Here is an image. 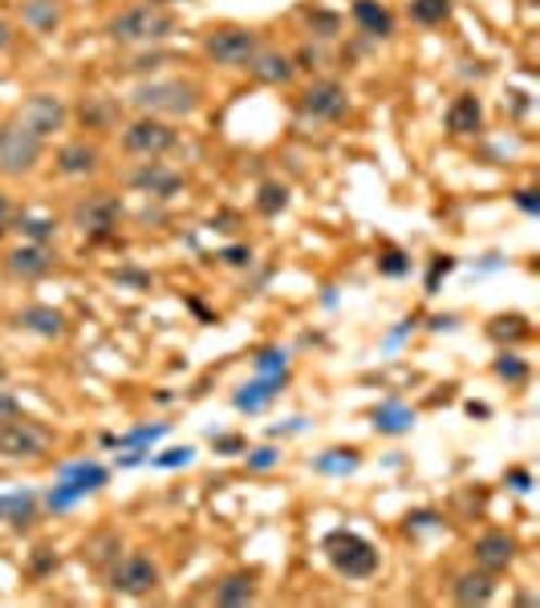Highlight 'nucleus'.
I'll use <instances>...</instances> for the list:
<instances>
[{"label": "nucleus", "instance_id": "1", "mask_svg": "<svg viewBox=\"0 0 540 608\" xmlns=\"http://www.w3.org/2000/svg\"><path fill=\"white\" fill-rule=\"evenodd\" d=\"M171 29H175V16H171L163 4H135V9H123V13L106 25V33L118 41V46H147V41H163Z\"/></svg>", "mask_w": 540, "mask_h": 608}, {"label": "nucleus", "instance_id": "2", "mask_svg": "<svg viewBox=\"0 0 540 608\" xmlns=\"http://www.w3.org/2000/svg\"><path fill=\"white\" fill-rule=\"evenodd\" d=\"M322 552L325 560L334 563V572H341L346 580H366L378 572V552H374L371 540H362L357 532H346V528L329 532Z\"/></svg>", "mask_w": 540, "mask_h": 608}, {"label": "nucleus", "instance_id": "3", "mask_svg": "<svg viewBox=\"0 0 540 608\" xmlns=\"http://www.w3.org/2000/svg\"><path fill=\"white\" fill-rule=\"evenodd\" d=\"M130 102L147 114H171V118H191L200 110V90L191 81L167 77V81H147L130 93Z\"/></svg>", "mask_w": 540, "mask_h": 608}, {"label": "nucleus", "instance_id": "4", "mask_svg": "<svg viewBox=\"0 0 540 608\" xmlns=\"http://www.w3.org/2000/svg\"><path fill=\"white\" fill-rule=\"evenodd\" d=\"M106 479H110V471L102 463H74V467H65V471L58 474V486H49V495H46L49 511H70L77 499L102 491Z\"/></svg>", "mask_w": 540, "mask_h": 608}, {"label": "nucleus", "instance_id": "5", "mask_svg": "<svg viewBox=\"0 0 540 608\" xmlns=\"http://www.w3.org/2000/svg\"><path fill=\"white\" fill-rule=\"evenodd\" d=\"M41 154H46V138L25 130L21 122L0 126V170L4 175H29V170H37Z\"/></svg>", "mask_w": 540, "mask_h": 608}, {"label": "nucleus", "instance_id": "6", "mask_svg": "<svg viewBox=\"0 0 540 608\" xmlns=\"http://www.w3.org/2000/svg\"><path fill=\"white\" fill-rule=\"evenodd\" d=\"M179 147V130L163 118H139L130 122L123 130V151L126 154H139V159H159V154H167Z\"/></svg>", "mask_w": 540, "mask_h": 608}, {"label": "nucleus", "instance_id": "7", "mask_svg": "<svg viewBox=\"0 0 540 608\" xmlns=\"http://www.w3.org/2000/svg\"><path fill=\"white\" fill-rule=\"evenodd\" d=\"M203 49H208V58L216 61V65H248V61L261 53V37L252 29H240V25H224V29L208 33V41H203Z\"/></svg>", "mask_w": 540, "mask_h": 608}, {"label": "nucleus", "instance_id": "8", "mask_svg": "<svg viewBox=\"0 0 540 608\" xmlns=\"http://www.w3.org/2000/svg\"><path fill=\"white\" fill-rule=\"evenodd\" d=\"M159 563L151 556H142V552H130L123 560H114L110 568V588L123 596H151L159 588Z\"/></svg>", "mask_w": 540, "mask_h": 608}, {"label": "nucleus", "instance_id": "9", "mask_svg": "<svg viewBox=\"0 0 540 608\" xmlns=\"http://www.w3.org/2000/svg\"><path fill=\"white\" fill-rule=\"evenodd\" d=\"M25 130H33L37 138H53L58 130H65L70 122V106H65L58 93H33L25 106L16 110V118Z\"/></svg>", "mask_w": 540, "mask_h": 608}, {"label": "nucleus", "instance_id": "10", "mask_svg": "<svg viewBox=\"0 0 540 608\" xmlns=\"http://www.w3.org/2000/svg\"><path fill=\"white\" fill-rule=\"evenodd\" d=\"M118 219H123V207H118V195L110 191H93L74 207V224L81 228V236H93V240H106L118 228Z\"/></svg>", "mask_w": 540, "mask_h": 608}, {"label": "nucleus", "instance_id": "11", "mask_svg": "<svg viewBox=\"0 0 540 608\" xmlns=\"http://www.w3.org/2000/svg\"><path fill=\"white\" fill-rule=\"evenodd\" d=\"M46 446H49V434L41 426L25 422V418H13V422L0 426V455L37 458V455H46Z\"/></svg>", "mask_w": 540, "mask_h": 608}, {"label": "nucleus", "instance_id": "12", "mask_svg": "<svg viewBox=\"0 0 540 608\" xmlns=\"http://www.w3.org/2000/svg\"><path fill=\"white\" fill-rule=\"evenodd\" d=\"M350 106V93L341 81H313L305 93H301V110H305L309 118H322V122H334L346 114Z\"/></svg>", "mask_w": 540, "mask_h": 608}, {"label": "nucleus", "instance_id": "13", "mask_svg": "<svg viewBox=\"0 0 540 608\" xmlns=\"http://www.w3.org/2000/svg\"><path fill=\"white\" fill-rule=\"evenodd\" d=\"M472 560H476V568L500 577V572L516 560V540H512L508 532H484L476 544H472Z\"/></svg>", "mask_w": 540, "mask_h": 608}, {"label": "nucleus", "instance_id": "14", "mask_svg": "<svg viewBox=\"0 0 540 608\" xmlns=\"http://www.w3.org/2000/svg\"><path fill=\"white\" fill-rule=\"evenodd\" d=\"M285 381H289V369H285V373H256L248 385H240V394L231 397V402H236V410L261 414L264 406L285 390Z\"/></svg>", "mask_w": 540, "mask_h": 608}, {"label": "nucleus", "instance_id": "15", "mask_svg": "<svg viewBox=\"0 0 540 608\" xmlns=\"http://www.w3.org/2000/svg\"><path fill=\"white\" fill-rule=\"evenodd\" d=\"M451 596H455V605H488L495 596V577L492 572H484V568H472V572H460L455 584H451Z\"/></svg>", "mask_w": 540, "mask_h": 608}, {"label": "nucleus", "instance_id": "16", "mask_svg": "<svg viewBox=\"0 0 540 608\" xmlns=\"http://www.w3.org/2000/svg\"><path fill=\"white\" fill-rule=\"evenodd\" d=\"M130 182H135L139 191H147V195L171 199L175 191H179V187H184V175L151 159V163H142V170H135V175H130Z\"/></svg>", "mask_w": 540, "mask_h": 608}, {"label": "nucleus", "instance_id": "17", "mask_svg": "<svg viewBox=\"0 0 540 608\" xmlns=\"http://www.w3.org/2000/svg\"><path fill=\"white\" fill-rule=\"evenodd\" d=\"M53 268V252H49V243H21L13 256H9V273L21 276V280H37V276H46Z\"/></svg>", "mask_w": 540, "mask_h": 608}, {"label": "nucleus", "instance_id": "18", "mask_svg": "<svg viewBox=\"0 0 540 608\" xmlns=\"http://www.w3.org/2000/svg\"><path fill=\"white\" fill-rule=\"evenodd\" d=\"M98 163H102V154H98V147H93V142H86V138L65 142L62 151H58V170H62V175H70V179L93 175V170H98Z\"/></svg>", "mask_w": 540, "mask_h": 608}, {"label": "nucleus", "instance_id": "19", "mask_svg": "<svg viewBox=\"0 0 540 608\" xmlns=\"http://www.w3.org/2000/svg\"><path fill=\"white\" fill-rule=\"evenodd\" d=\"M248 69H252V77L256 81H264V86H289L297 74V65L285 53H268V49H261L256 58L248 61Z\"/></svg>", "mask_w": 540, "mask_h": 608}, {"label": "nucleus", "instance_id": "20", "mask_svg": "<svg viewBox=\"0 0 540 608\" xmlns=\"http://www.w3.org/2000/svg\"><path fill=\"white\" fill-rule=\"evenodd\" d=\"M16 325L37 337H62L65 333V317L58 313V308H49V304H29V308H21V313H16Z\"/></svg>", "mask_w": 540, "mask_h": 608}, {"label": "nucleus", "instance_id": "21", "mask_svg": "<svg viewBox=\"0 0 540 608\" xmlns=\"http://www.w3.org/2000/svg\"><path fill=\"white\" fill-rule=\"evenodd\" d=\"M484 126V106H479L476 93H460L448 106V130L451 135H476Z\"/></svg>", "mask_w": 540, "mask_h": 608}, {"label": "nucleus", "instance_id": "22", "mask_svg": "<svg viewBox=\"0 0 540 608\" xmlns=\"http://www.w3.org/2000/svg\"><path fill=\"white\" fill-rule=\"evenodd\" d=\"M371 422L378 434H406V430H415V410L402 402H382V406H374Z\"/></svg>", "mask_w": 540, "mask_h": 608}, {"label": "nucleus", "instance_id": "23", "mask_svg": "<svg viewBox=\"0 0 540 608\" xmlns=\"http://www.w3.org/2000/svg\"><path fill=\"white\" fill-rule=\"evenodd\" d=\"M252 600H256V577L252 572H231L216 588V605L224 608H240V605H252Z\"/></svg>", "mask_w": 540, "mask_h": 608}, {"label": "nucleus", "instance_id": "24", "mask_svg": "<svg viewBox=\"0 0 540 608\" xmlns=\"http://www.w3.org/2000/svg\"><path fill=\"white\" fill-rule=\"evenodd\" d=\"M354 21L366 33H374V37H390L394 33V16L378 0H354Z\"/></svg>", "mask_w": 540, "mask_h": 608}, {"label": "nucleus", "instance_id": "25", "mask_svg": "<svg viewBox=\"0 0 540 608\" xmlns=\"http://www.w3.org/2000/svg\"><path fill=\"white\" fill-rule=\"evenodd\" d=\"M357 467H362V455H357L354 446H346V451L338 446V451H325V455L313 458V471H317V474H338V479H341V474H354Z\"/></svg>", "mask_w": 540, "mask_h": 608}, {"label": "nucleus", "instance_id": "26", "mask_svg": "<svg viewBox=\"0 0 540 608\" xmlns=\"http://www.w3.org/2000/svg\"><path fill=\"white\" fill-rule=\"evenodd\" d=\"M21 16H25V25H29V29L53 33V29H58V21H62V9H58L53 0H29Z\"/></svg>", "mask_w": 540, "mask_h": 608}, {"label": "nucleus", "instance_id": "27", "mask_svg": "<svg viewBox=\"0 0 540 608\" xmlns=\"http://www.w3.org/2000/svg\"><path fill=\"white\" fill-rule=\"evenodd\" d=\"M451 16V0H411V21L415 25H443Z\"/></svg>", "mask_w": 540, "mask_h": 608}, {"label": "nucleus", "instance_id": "28", "mask_svg": "<svg viewBox=\"0 0 540 608\" xmlns=\"http://www.w3.org/2000/svg\"><path fill=\"white\" fill-rule=\"evenodd\" d=\"M167 434V426H139V430H130V434H123V439H106L110 446H123V451H142V446H151V442H159Z\"/></svg>", "mask_w": 540, "mask_h": 608}, {"label": "nucleus", "instance_id": "29", "mask_svg": "<svg viewBox=\"0 0 540 608\" xmlns=\"http://www.w3.org/2000/svg\"><path fill=\"white\" fill-rule=\"evenodd\" d=\"M33 516H37V499H33L29 491H16V495H9V523L13 528H25V523H33Z\"/></svg>", "mask_w": 540, "mask_h": 608}, {"label": "nucleus", "instance_id": "30", "mask_svg": "<svg viewBox=\"0 0 540 608\" xmlns=\"http://www.w3.org/2000/svg\"><path fill=\"white\" fill-rule=\"evenodd\" d=\"M16 228L25 231L33 243H49V240H53V231H58V224H53V219H46V215L21 212V224H16Z\"/></svg>", "mask_w": 540, "mask_h": 608}, {"label": "nucleus", "instance_id": "31", "mask_svg": "<svg viewBox=\"0 0 540 608\" xmlns=\"http://www.w3.org/2000/svg\"><path fill=\"white\" fill-rule=\"evenodd\" d=\"M488 333H492L495 341H520V337H528V320L516 317V313H512V317H495Z\"/></svg>", "mask_w": 540, "mask_h": 608}, {"label": "nucleus", "instance_id": "32", "mask_svg": "<svg viewBox=\"0 0 540 608\" xmlns=\"http://www.w3.org/2000/svg\"><path fill=\"white\" fill-rule=\"evenodd\" d=\"M256 207H261L264 215H277L289 207V191L280 187V182H264L261 187V199H256Z\"/></svg>", "mask_w": 540, "mask_h": 608}, {"label": "nucleus", "instance_id": "33", "mask_svg": "<svg viewBox=\"0 0 540 608\" xmlns=\"http://www.w3.org/2000/svg\"><path fill=\"white\" fill-rule=\"evenodd\" d=\"M151 467H159V471H175V467H191L196 463V451L191 446H175V451H163L159 458H147Z\"/></svg>", "mask_w": 540, "mask_h": 608}, {"label": "nucleus", "instance_id": "34", "mask_svg": "<svg viewBox=\"0 0 540 608\" xmlns=\"http://www.w3.org/2000/svg\"><path fill=\"white\" fill-rule=\"evenodd\" d=\"M495 373H500L504 381H525V378H528V365L520 362L516 353H504V357L495 362Z\"/></svg>", "mask_w": 540, "mask_h": 608}, {"label": "nucleus", "instance_id": "35", "mask_svg": "<svg viewBox=\"0 0 540 608\" xmlns=\"http://www.w3.org/2000/svg\"><path fill=\"white\" fill-rule=\"evenodd\" d=\"M289 362H285V350H261L256 353V373H285Z\"/></svg>", "mask_w": 540, "mask_h": 608}, {"label": "nucleus", "instance_id": "36", "mask_svg": "<svg viewBox=\"0 0 540 608\" xmlns=\"http://www.w3.org/2000/svg\"><path fill=\"white\" fill-rule=\"evenodd\" d=\"M277 463H280L277 446H256V451L248 455V471H268V467H277Z\"/></svg>", "mask_w": 540, "mask_h": 608}, {"label": "nucleus", "instance_id": "37", "mask_svg": "<svg viewBox=\"0 0 540 608\" xmlns=\"http://www.w3.org/2000/svg\"><path fill=\"white\" fill-rule=\"evenodd\" d=\"M378 268H382L386 276H402L406 268H411V264H406V259H402L399 252H386V256L378 259Z\"/></svg>", "mask_w": 540, "mask_h": 608}, {"label": "nucleus", "instance_id": "38", "mask_svg": "<svg viewBox=\"0 0 540 608\" xmlns=\"http://www.w3.org/2000/svg\"><path fill=\"white\" fill-rule=\"evenodd\" d=\"M13 418H21V402H16L13 394H4V390H0V426L13 422Z\"/></svg>", "mask_w": 540, "mask_h": 608}, {"label": "nucleus", "instance_id": "39", "mask_svg": "<svg viewBox=\"0 0 540 608\" xmlns=\"http://www.w3.org/2000/svg\"><path fill=\"white\" fill-rule=\"evenodd\" d=\"M516 203H520V207H525L528 215H537V212H540V203H537V191H520V195H516Z\"/></svg>", "mask_w": 540, "mask_h": 608}, {"label": "nucleus", "instance_id": "40", "mask_svg": "<svg viewBox=\"0 0 540 608\" xmlns=\"http://www.w3.org/2000/svg\"><path fill=\"white\" fill-rule=\"evenodd\" d=\"M508 483H512V491H528L532 479H528V471H508Z\"/></svg>", "mask_w": 540, "mask_h": 608}, {"label": "nucleus", "instance_id": "41", "mask_svg": "<svg viewBox=\"0 0 540 608\" xmlns=\"http://www.w3.org/2000/svg\"><path fill=\"white\" fill-rule=\"evenodd\" d=\"M219 451H244V442L240 439H231V434H224V439H216Z\"/></svg>", "mask_w": 540, "mask_h": 608}, {"label": "nucleus", "instance_id": "42", "mask_svg": "<svg viewBox=\"0 0 540 608\" xmlns=\"http://www.w3.org/2000/svg\"><path fill=\"white\" fill-rule=\"evenodd\" d=\"M224 259H228V264H248V252H244V248H228V252H224Z\"/></svg>", "mask_w": 540, "mask_h": 608}, {"label": "nucleus", "instance_id": "43", "mask_svg": "<svg viewBox=\"0 0 540 608\" xmlns=\"http://www.w3.org/2000/svg\"><path fill=\"white\" fill-rule=\"evenodd\" d=\"M9 516V495H0V519Z\"/></svg>", "mask_w": 540, "mask_h": 608}, {"label": "nucleus", "instance_id": "44", "mask_svg": "<svg viewBox=\"0 0 540 608\" xmlns=\"http://www.w3.org/2000/svg\"><path fill=\"white\" fill-rule=\"evenodd\" d=\"M9 46V29H4V25H0V49Z\"/></svg>", "mask_w": 540, "mask_h": 608}, {"label": "nucleus", "instance_id": "45", "mask_svg": "<svg viewBox=\"0 0 540 608\" xmlns=\"http://www.w3.org/2000/svg\"><path fill=\"white\" fill-rule=\"evenodd\" d=\"M4 212H9V203H4V195H0V224H4Z\"/></svg>", "mask_w": 540, "mask_h": 608}, {"label": "nucleus", "instance_id": "46", "mask_svg": "<svg viewBox=\"0 0 540 608\" xmlns=\"http://www.w3.org/2000/svg\"><path fill=\"white\" fill-rule=\"evenodd\" d=\"M147 4H175V0H147Z\"/></svg>", "mask_w": 540, "mask_h": 608}, {"label": "nucleus", "instance_id": "47", "mask_svg": "<svg viewBox=\"0 0 540 608\" xmlns=\"http://www.w3.org/2000/svg\"><path fill=\"white\" fill-rule=\"evenodd\" d=\"M4 378H9V373H4V365H0V385H4Z\"/></svg>", "mask_w": 540, "mask_h": 608}, {"label": "nucleus", "instance_id": "48", "mask_svg": "<svg viewBox=\"0 0 540 608\" xmlns=\"http://www.w3.org/2000/svg\"><path fill=\"white\" fill-rule=\"evenodd\" d=\"M0 236H4V228H0Z\"/></svg>", "mask_w": 540, "mask_h": 608}]
</instances>
